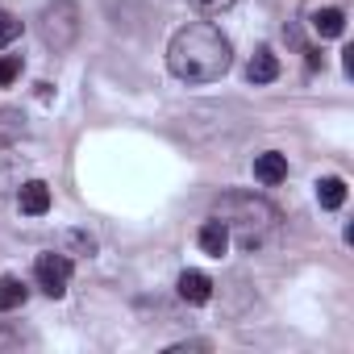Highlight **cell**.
I'll return each mask as SVG.
<instances>
[{
  "mask_svg": "<svg viewBox=\"0 0 354 354\" xmlns=\"http://www.w3.org/2000/svg\"><path fill=\"white\" fill-rule=\"evenodd\" d=\"M230 63H234V46L209 21H188L167 42V67L184 84H213L230 71Z\"/></svg>",
  "mask_w": 354,
  "mask_h": 354,
  "instance_id": "1",
  "label": "cell"
},
{
  "mask_svg": "<svg viewBox=\"0 0 354 354\" xmlns=\"http://www.w3.org/2000/svg\"><path fill=\"white\" fill-rule=\"evenodd\" d=\"M217 221H225L230 238L238 234V242H242L246 250H254V246L275 230L279 213H275L263 196H254V192H225V196L217 201Z\"/></svg>",
  "mask_w": 354,
  "mask_h": 354,
  "instance_id": "2",
  "label": "cell"
},
{
  "mask_svg": "<svg viewBox=\"0 0 354 354\" xmlns=\"http://www.w3.org/2000/svg\"><path fill=\"white\" fill-rule=\"evenodd\" d=\"M38 34H42L46 46L67 50L80 38V9H75V0H50V5L42 9V17H38Z\"/></svg>",
  "mask_w": 354,
  "mask_h": 354,
  "instance_id": "3",
  "label": "cell"
},
{
  "mask_svg": "<svg viewBox=\"0 0 354 354\" xmlns=\"http://www.w3.org/2000/svg\"><path fill=\"white\" fill-rule=\"evenodd\" d=\"M34 279H38V288H42L46 296L59 300V296L67 292V279H71V259H67V254H38Z\"/></svg>",
  "mask_w": 354,
  "mask_h": 354,
  "instance_id": "4",
  "label": "cell"
},
{
  "mask_svg": "<svg viewBox=\"0 0 354 354\" xmlns=\"http://www.w3.org/2000/svg\"><path fill=\"white\" fill-rule=\"evenodd\" d=\"M254 180H259V184H267V188L283 184V180H288V158H283L279 150L254 154Z\"/></svg>",
  "mask_w": 354,
  "mask_h": 354,
  "instance_id": "5",
  "label": "cell"
},
{
  "mask_svg": "<svg viewBox=\"0 0 354 354\" xmlns=\"http://www.w3.org/2000/svg\"><path fill=\"white\" fill-rule=\"evenodd\" d=\"M175 288H180V300H188V304H209L213 300V279L205 271H184Z\"/></svg>",
  "mask_w": 354,
  "mask_h": 354,
  "instance_id": "6",
  "label": "cell"
},
{
  "mask_svg": "<svg viewBox=\"0 0 354 354\" xmlns=\"http://www.w3.org/2000/svg\"><path fill=\"white\" fill-rule=\"evenodd\" d=\"M17 205H21L26 217H42V213H50V188L42 180H30V184H21Z\"/></svg>",
  "mask_w": 354,
  "mask_h": 354,
  "instance_id": "7",
  "label": "cell"
},
{
  "mask_svg": "<svg viewBox=\"0 0 354 354\" xmlns=\"http://www.w3.org/2000/svg\"><path fill=\"white\" fill-rule=\"evenodd\" d=\"M246 80H250V84H275V80H279V59H275L271 46H259V50H254V59H250V67H246Z\"/></svg>",
  "mask_w": 354,
  "mask_h": 354,
  "instance_id": "8",
  "label": "cell"
},
{
  "mask_svg": "<svg viewBox=\"0 0 354 354\" xmlns=\"http://www.w3.org/2000/svg\"><path fill=\"white\" fill-rule=\"evenodd\" d=\"M196 242H201V250H205V254L221 259V254L230 250V230H225V221H217V217H213V221H205Z\"/></svg>",
  "mask_w": 354,
  "mask_h": 354,
  "instance_id": "9",
  "label": "cell"
},
{
  "mask_svg": "<svg viewBox=\"0 0 354 354\" xmlns=\"http://www.w3.org/2000/svg\"><path fill=\"white\" fill-rule=\"evenodd\" d=\"M346 30V13L342 9H317L313 13V34L317 38H337Z\"/></svg>",
  "mask_w": 354,
  "mask_h": 354,
  "instance_id": "10",
  "label": "cell"
},
{
  "mask_svg": "<svg viewBox=\"0 0 354 354\" xmlns=\"http://www.w3.org/2000/svg\"><path fill=\"white\" fill-rule=\"evenodd\" d=\"M317 201H321V209H342V201H346V180H337V175L317 180Z\"/></svg>",
  "mask_w": 354,
  "mask_h": 354,
  "instance_id": "11",
  "label": "cell"
},
{
  "mask_svg": "<svg viewBox=\"0 0 354 354\" xmlns=\"http://www.w3.org/2000/svg\"><path fill=\"white\" fill-rule=\"evenodd\" d=\"M26 304V283L17 275H0V313H13Z\"/></svg>",
  "mask_w": 354,
  "mask_h": 354,
  "instance_id": "12",
  "label": "cell"
},
{
  "mask_svg": "<svg viewBox=\"0 0 354 354\" xmlns=\"http://www.w3.org/2000/svg\"><path fill=\"white\" fill-rule=\"evenodd\" d=\"M26 133V117L17 109H0V146H13Z\"/></svg>",
  "mask_w": 354,
  "mask_h": 354,
  "instance_id": "13",
  "label": "cell"
},
{
  "mask_svg": "<svg viewBox=\"0 0 354 354\" xmlns=\"http://www.w3.org/2000/svg\"><path fill=\"white\" fill-rule=\"evenodd\" d=\"M13 38H21V21L9 9H0V46H9Z\"/></svg>",
  "mask_w": 354,
  "mask_h": 354,
  "instance_id": "14",
  "label": "cell"
},
{
  "mask_svg": "<svg viewBox=\"0 0 354 354\" xmlns=\"http://www.w3.org/2000/svg\"><path fill=\"white\" fill-rule=\"evenodd\" d=\"M21 75V55H0V88H9Z\"/></svg>",
  "mask_w": 354,
  "mask_h": 354,
  "instance_id": "15",
  "label": "cell"
},
{
  "mask_svg": "<svg viewBox=\"0 0 354 354\" xmlns=\"http://www.w3.org/2000/svg\"><path fill=\"white\" fill-rule=\"evenodd\" d=\"M188 5H192L196 13H209V17H213V13H225V9H234L238 0H188Z\"/></svg>",
  "mask_w": 354,
  "mask_h": 354,
  "instance_id": "16",
  "label": "cell"
},
{
  "mask_svg": "<svg viewBox=\"0 0 354 354\" xmlns=\"http://www.w3.org/2000/svg\"><path fill=\"white\" fill-rule=\"evenodd\" d=\"M67 242H71V246H80V254H92V250H96V242H92L88 234H67Z\"/></svg>",
  "mask_w": 354,
  "mask_h": 354,
  "instance_id": "17",
  "label": "cell"
},
{
  "mask_svg": "<svg viewBox=\"0 0 354 354\" xmlns=\"http://www.w3.org/2000/svg\"><path fill=\"white\" fill-rule=\"evenodd\" d=\"M13 342V333H5V329H0V346H9Z\"/></svg>",
  "mask_w": 354,
  "mask_h": 354,
  "instance_id": "18",
  "label": "cell"
}]
</instances>
